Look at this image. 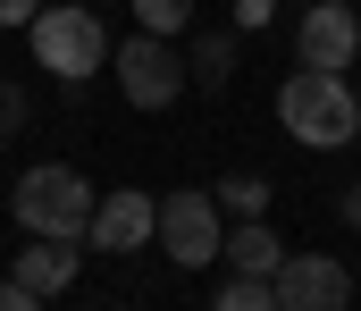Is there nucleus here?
<instances>
[{
  "label": "nucleus",
  "instance_id": "1",
  "mask_svg": "<svg viewBox=\"0 0 361 311\" xmlns=\"http://www.w3.org/2000/svg\"><path fill=\"white\" fill-rule=\"evenodd\" d=\"M277 126L311 152H336L361 135V93L345 85V68H294L277 85Z\"/></svg>",
  "mask_w": 361,
  "mask_h": 311
},
{
  "label": "nucleus",
  "instance_id": "2",
  "mask_svg": "<svg viewBox=\"0 0 361 311\" xmlns=\"http://www.w3.org/2000/svg\"><path fill=\"white\" fill-rule=\"evenodd\" d=\"M25 51H34L59 85H85L101 59H118V42H109V25H101V0H59V8H42V17L25 25Z\"/></svg>",
  "mask_w": 361,
  "mask_h": 311
},
{
  "label": "nucleus",
  "instance_id": "3",
  "mask_svg": "<svg viewBox=\"0 0 361 311\" xmlns=\"http://www.w3.org/2000/svg\"><path fill=\"white\" fill-rule=\"evenodd\" d=\"M8 210L25 236H92V185L68 169V160H34L17 185H8Z\"/></svg>",
  "mask_w": 361,
  "mask_h": 311
},
{
  "label": "nucleus",
  "instance_id": "4",
  "mask_svg": "<svg viewBox=\"0 0 361 311\" xmlns=\"http://www.w3.org/2000/svg\"><path fill=\"white\" fill-rule=\"evenodd\" d=\"M160 252L177 261V269H210V261H227V210L210 185H185L160 202Z\"/></svg>",
  "mask_w": 361,
  "mask_h": 311
},
{
  "label": "nucleus",
  "instance_id": "5",
  "mask_svg": "<svg viewBox=\"0 0 361 311\" xmlns=\"http://www.w3.org/2000/svg\"><path fill=\"white\" fill-rule=\"evenodd\" d=\"M118 85H126V102L135 109H169L193 85V59L177 51V34H135V42H118Z\"/></svg>",
  "mask_w": 361,
  "mask_h": 311
},
{
  "label": "nucleus",
  "instance_id": "6",
  "mask_svg": "<svg viewBox=\"0 0 361 311\" xmlns=\"http://www.w3.org/2000/svg\"><path fill=\"white\" fill-rule=\"evenodd\" d=\"M353 303V269L328 252H286L277 261V311H345Z\"/></svg>",
  "mask_w": 361,
  "mask_h": 311
},
{
  "label": "nucleus",
  "instance_id": "7",
  "mask_svg": "<svg viewBox=\"0 0 361 311\" xmlns=\"http://www.w3.org/2000/svg\"><path fill=\"white\" fill-rule=\"evenodd\" d=\"M294 51H302V68H353V59H361L353 0H311L302 25H294Z\"/></svg>",
  "mask_w": 361,
  "mask_h": 311
},
{
  "label": "nucleus",
  "instance_id": "8",
  "mask_svg": "<svg viewBox=\"0 0 361 311\" xmlns=\"http://www.w3.org/2000/svg\"><path fill=\"white\" fill-rule=\"evenodd\" d=\"M143 244H160V202L135 194V185L101 194V210H92V252H143Z\"/></svg>",
  "mask_w": 361,
  "mask_h": 311
},
{
  "label": "nucleus",
  "instance_id": "9",
  "mask_svg": "<svg viewBox=\"0 0 361 311\" xmlns=\"http://www.w3.org/2000/svg\"><path fill=\"white\" fill-rule=\"evenodd\" d=\"M85 244H92V236H34V244L17 252V278H25V295H34V303L68 295V286H76V269H85Z\"/></svg>",
  "mask_w": 361,
  "mask_h": 311
},
{
  "label": "nucleus",
  "instance_id": "10",
  "mask_svg": "<svg viewBox=\"0 0 361 311\" xmlns=\"http://www.w3.org/2000/svg\"><path fill=\"white\" fill-rule=\"evenodd\" d=\"M277 261H286V244H277L269 219H235V227H227V269H261V278H277Z\"/></svg>",
  "mask_w": 361,
  "mask_h": 311
},
{
  "label": "nucleus",
  "instance_id": "11",
  "mask_svg": "<svg viewBox=\"0 0 361 311\" xmlns=\"http://www.w3.org/2000/svg\"><path fill=\"white\" fill-rule=\"evenodd\" d=\"M210 194H219V210H227V219H261L277 185H269V177H252V169H244V177H219Z\"/></svg>",
  "mask_w": 361,
  "mask_h": 311
},
{
  "label": "nucleus",
  "instance_id": "12",
  "mask_svg": "<svg viewBox=\"0 0 361 311\" xmlns=\"http://www.w3.org/2000/svg\"><path fill=\"white\" fill-rule=\"evenodd\" d=\"M185 59H193V85H210V93H219V85L235 76V34H202Z\"/></svg>",
  "mask_w": 361,
  "mask_h": 311
},
{
  "label": "nucleus",
  "instance_id": "13",
  "mask_svg": "<svg viewBox=\"0 0 361 311\" xmlns=\"http://www.w3.org/2000/svg\"><path fill=\"white\" fill-rule=\"evenodd\" d=\"M135 8V25H152V34H185L193 25V0H126Z\"/></svg>",
  "mask_w": 361,
  "mask_h": 311
},
{
  "label": "nucleus",
  "instance_id": "14",
  "mask_svg": "<svg viewBox=\"0 0 361 311\" xmlns=\"http://www.w3.org/2000/svg\"><path fill=\"white\" fill-rule=\"evenodd\" d=\"M269 17H277V0H235V34H261Z\"/></svg>",
  "mask_w": 361,
  "mask_h": 311
},
{
  "label": "nucleus",
  "instance_id": "15",
  "mask_svg": "<svg viewBox=\"0 0 361 311\" xmlns=\"http://www.w3.org/2000/svg\"><path fill=\"white\" fill-rule=\"evenodd\" d=\"M42 8H51V0H0V25H34Z\"/></svg>",
  "mask_w": 361,
  "mask_h": 311
},
{
  "label": "nucleus",
  "instance_id": "16",
  "mask_svg": "<svg viewBox=\"0 0 361 311\" xmlns=\"http://www.w3.org/2000/svg\"><path fill=\"white\" fill-rule=\"evenodd\" d=\"M0 311H34V295H25V278H17V269L0 278Z\"/></svg>",
  "mask_w": 361,
  "mask_h": 311
},
{
  "label": "nucleus",
  "instance_id": "17",
  "mask_svg": "<svg viewBox=\"0 0 361 311\" xmlns=\"http://www.w3.org/2000/svg\"><path fill=\"white\" fill-rule=\"evenodd\" d=\"M336 210H345V219H353V227H361V185H353V194H345V202H336Z\"/></svg>",
  "mask_w": 361,
  "mask_h": 311
}]
</instances>
